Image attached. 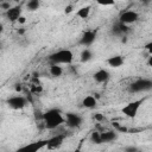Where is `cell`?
<instances>
[{"label": "cell", "instance_id": "ac0fdd59", "mask_svg": "<svg viewBox=\"0 0 152 152\" xmlns=\"http://www.w3.org/2000/svg\"><path fill=\"white\" fill-rule=\"evenodd\" d=\"M50 74L52 76H55V77H59L63 74V69L58 64H51V66H50Z\"/></svg>", "mask_w": 152, "mask_h": 152}, {"label": "cell", "instance_id": "5b68a950", "mask_svg": "<svg viewBox=\"0 0 152 152\" xmlns=\"http://www.w3.org/2000/svg\"><path fill=\"white\" fill-rule=\"evenodd\" d=\"M46 146V140H38L19 147L15 152H38Z\"/></svg>", "mask_w": 152, "mask_h": 152}, {"label": "cell", "instance_id": "9a60e30c", "mask_svg": "<svg viewBox=\"0 0 152 152\" xmlns=\"http://www.w3.org/2000/svg\"><path fill=\"white\" fill-rule=\"evenodd\" d=\"M116 138H118V134L115 131L101 132V141L102 142H110V141H114Z\"/></svg>", "mask_w": 152, "mask_h": 152}, {"label": "cell", "instance_id": "d4e9b609", "mask_svg": "<svg viewBox=\"0 0 152 152\" xmlns=\"http://www.w3.org/2000/svg\"><path fill=\"white\" fill-rule=\"evenodd\" d=\"M124 151H125V152H137L138 148H137L135 146H126Z\"/></svg>", "mask_w": 152, "mask_h": 152}, {"label": "cell", "instance_id": "7402d4cb", "mask_svg": "<svg viewBox=\"0 0 152 152\" xmlns=\"http://www.w3.org/2000/svg\"><path fill=\"white\" fill-rule=\"evenodd\" d=\"M97 4L101 5V6H113V5H114V1H113V0H104V1L99 0Z\"/></svg>", "mask_w": 152, "mask_h": 152}, {"label": "cell", "instance_id": "9c48e42d", "mask_svg": "<svg viewBox=\"0 0 152 152\" xmlns=\"http://www.w3.org/2000/svg\"><path fill=\"white\" fill-rule=\"evenodd\" d=\"M65 122H66V126L68 127L76 128V127H80L81 126L82 118L78 114H75V113H66L65 114Z\"/></svg>", "mask_w": 152, "mask_h": 152}, {"label": "cell", "instance_id": "f1b7e54d", "mask_svg": "<svg viewBox=\"0 0 152 152\" xmlns=\"http://www.w3.org/2000/svg\"><path fill=\"white\" fill-rule=\"evenodd\" d=\"M24 32H25V31H24L23 28H21V30H18V33H19V34H24Z\"/></svg>", "mask_w": 152, "mask_h": 152}, {"label": "cell", "instance_id": "7a4b0ae2", "mask_svg": "<svg viewBox=\"0 0 152 152\" xmlns=\"http://www.w3.org/2000/svg\"><path fill=\"white\" fill-rule=\"evenodd\" d=\"M74 59V55L70 50L68 49H63V50H58L53 53H51L49 56V61L51 62V64H70Z\"/></svg>", "mask_w": 152, "mask_h": 152}, {"label": "cell", "instance_id": "8fae6325", "mask_svg": "<svg viewBox=\"0 0 152 152\" xmlns=\"http://www.w3.org/2000/svg\"><path fill=\"white\" fill-rule=\"evenodd\" d=\"M20 17H21V7L20 6H13L6 11V18L10 21H18V19Z\"/></svg>", "mask_w": 152, "mask_h": 152}, {"label": "cell", "instance_id": "603a6c76", "mask_svg": "<svg viewBox=\"0 0 152 152\" xmlns=\"http://www.w3.org/2000/svg\"><path fill=\"white\" fill-rule=\"evenodd\" d=\"M94 119H95L96 121H103V120H104V116H103L101 113H95V114H94Z\"/></svg>", "mask_w": 152, "mask_h": 152}, {"label": "cell", "instance_id": "e0dca14e", "mask_svg": "<svg viewBox=\"0 0 152 152\" xmlns=\"http://www.w3.org/2000/svg\"><path fill=\"white\" fill-rule=\"evenodd\" d=\"M90 14V6H86V7H81L77 12H76V15L80 17L81 19H87Z\"/></svg>", "mask_w": 152, "mask_h": 152}, {"label": "cell", "instance_id": "4dcf8cb0", "mask_svg": "<svg viewBox=\"0 0 152 152\" xmlns=\"http://www.w3.org/2000/svg\"><path fill=\"white\" fill-rule=\"evenodd\" d=\"M1 46H2V44H1V42H0V49H1Z\"/></svg>", "mask_w": 152, "mask_h": 152}, {"label": "cell", "instance_id": "f546056e", "mask_svg": "<svg viewBox=\"0 0 152 152\" xmlns=\"http://www.w3.org/2000/svg\"><path fill=\"white\" fill-rule=\"evenodd\" d=\"M2 30H4V26H2V24H1V23H0V33H1V32H2Z\"/></svg>", "mask_w": 152, "mask_h": 152}, {"label": "cell", "instance_id": "2e32d148", "mask_svg": "<svg viewBox=\"0 0 152 152\" xmlns=\"http://www.w3.org/2000/svg\"><path fill=\"white\" fill-rule=\"evenodd\" d=\"M128 28H129V27H128L127 25H125V24L118 21V24H115V25L113 26L112 32H113L114 34H116V36H122L124 33L128 32Z\"/></svg>", "mask_w": 152, "mask_h": 152}, {"label": "cell", "instance_id": "ba28073f", "mask_svg": "<svg viewBox=\"0 0 152 152\" xmlns=\"http://www.w3.org/2000/svg\"><path fill=\"white\" fill-rule=\"evenodd\" d=\"M96 39V31H93V30H88L86 32H83L82 37L80 38V44L83 45V46H90Z\"/></svg>", "mask_w": 152, "mask_h": 152}, {"label": "cell", "instance_id": "cb8c5ba5", "mask_svg": "<svg viewBox=\"0 0 152 152\" xmlns=\"http://www.w3.org/2000/svg\"><path fill=\"white\" fill-rule=\"evenodd\" d=\"M11 7H12V6H11L10 2H1V4H0V8H2V10H6V11H7V10H10Z\"/></svg>", "mask_w": 152, "mask_h": 152}, {"label": "cell", "instance_id": "30bf717a", "mask_svg": "<svg viewBox=\"0 0 152 152\" xmlns=\"http://www.w3.org/2000/svg\"><path fill=\"white\" fill-rule=\"evenodd\" d=\"M64 138H65L64 134H57V135H53V137H51L50 139L46 140V146H45V147H48L49 150L58 148V147L63 144Z\"/></svg>", "mask_w": 152, "mask_h": 152}, {"label": "cell", "instance_id": "277c9868", "mask_svg": "<svg viewBox=\"0 0 152 152\" xmlns=\"http://www.w3.org/2000/svg\"><path fill=\"white\" fill-rule=\"evenodd\" d=\"M129 91L131 93H140V91H148L152 89V81L147 78H141L137 80L129 86Z\"/></svg>", "mask_w": 152, "mask_h": 152}, {"label": "cell", "instance_id": "5bb4252c", "mask_svg": "<svg viewBox=\"0 0 152 152\" xmlns=\"http://www.w3.org/2000/svg\"><path fill=\"white\" fill-rule=\"evenodd\" d=\"M96 104H97V100H96L95 96H93V95H88V96H86V97L82 100V106H83L84 108L93 109V108L96 107Z\"/></svg>", "mask_w": 152, "mask_h": 152}, {"label": "cell", "instance_id": "52a82bcc", "mask_svg": "<svg viewBox=\"0 0 152 152\" xmlns=\"http://www.w3.org/2000/svg\"><path fill=\"white\" fill-rule=\"evenodd\" d=\"M7 104L12 109H23L27 104V100L21 95L11 96L10 99H7Z\"/></svg>", "mask_w": 152, "mask_h": 152}, {"label": "cell", "instance_id": "83f0119b", "mask_svg": "<svg viewBox=\"0 0 152 152\" xmlns=\"http://www.w3.org/2000/svg\"><path fill=\"white\" fill-rule=\"evenodd\" d=\"M18 21H19V23H20V24H24V23H25V21H26V20H25V18H24V17H23V15H21V17H20V18H19V19H18Z\"/></svg>", "mask_w": 152, "mask_h": 152}, {"label": "cell", "instance_id": "d6986e66", "mask_svg": "<svg viewBox=\"0 0 152 152\" xmlns=\"http://www.w3.org/2000/svg\"><path fill=\"white\" fill-rule=\"evenodd\" d=\"M93 57V53L89 49H84L82 52H81V62L86 63V62H89Z\"/></svg>", "mask_w": 152, "mask_h": 152}, {"label": "cell", "instance_id": "484cf974", "mask_svg": "<svg viewBox=\"0 0 152 152\" xmlns=\"http://www.w3.org/2000/svg\"><path fill=\"white\" fill-rule=\"evenodd\" d=\"M72 10H74V6H72V5H68V6L65 7L64 12H65L66 14H69V13H71V12H72Z\"/></svg>", "mask_w": 152, "mask_h": 152}, {"label": "cell", "instance_id": "44dd1931", "mask_svg": "<svg viewBox=\"0 0 152 152\" xmlns=\"http://www.w3.org/2000/svg\"><path fill=\"white\" fill-rule=\"evenodd\" d=\"M39 6H40V2H39L38 0H30V1L26 4L27 10H30V11H36V10L39 8Z\"/></svg>", "mask_w": 152, "mask_h": 152}, {"label": "cell", "instance_id": "8992f818", "mask_svg": "<svg viewBox=\"0 0 152 152\" xmlns=\"http://www.w3.org/2000/svg\"><path fill=\"white\" fill-rule=\"evenodd\" d=\"M139 19V14L135 12V11H124L120 13V17H119V21L125 24V25H129V24H133L135 23L137 20Z\"/></svg>", "mask_w": 152, "mask_h": 152}, {"label": "cell", "instance_id": "ffe728a7", "mask_svg": "<svg viewBox=\"0 0 152 152\" xmlns=\"http://www.w3.org/2000/svg\"><path fill=\"white\" fill-rule=\"evenodd\" d=\"M90 141L94 142V144H102V141H101V132L94 131L90 134Z\"/></svg>", "mask_w": 152, "mask_h": 152}, {"label": "cell", "instance_id": "4316f807", "mask_svg": "<svg viewBox=\"0 0 152 152\" xmlns=\"http://www.w3.org/2000/svg\"><path fill=\"white\" fill-rule=\"evenodd\" d=\"M145 49L148 51V53L151 55L152 53V42H150V43H147L146 45H145Z\"/></svg>", "mask_w": 152, "mask_h": 152}, {"label": "cell", "instance_id": "4fadbf2b", "mask_svg": "<svg viewBox=\"0 0 152 152\" xmlns=\"http://www.w3.org/2000/svg\"><path fill=\"white\" fill-rule=\"evenodd\" d=\"M107 63L109 66L112 68H120L122 64H124V57L120 56V55H115V56H112L107 59Z\"/></svg>", "mask_w": 152, "mask_h": 152}, {"label": "cell", "instance_id": "6da1fadb", "mask_svg": "<svg viewBox=\"0 0 152 152\" xmlns=\"http://www.w3.org/2000/svg\"><path fill=\"white\" fill-rule=\"evenodd\" d=\"M43 120L45 122V127L49 129H55L65 121L61 109H57V108H52L45 112L43 114Z\"/></svg>", "mask_w": 152, "mask_h": 152}, {"label": "cell", "instance_id": "7c38bea8", "mask_svg": "<svg viewBox=\"0 0 152 152\" xmlns=\"http://www.w3.org/2000/svg\"><path fill=\"white\" fill-rule=\"evenodd\" d=\"M94 80L97 83H106L109 80V72L104 69H100L94 74Z\"/></svg>", "mask_w": 152, "mask_h": 152}, {"label": "cell", "instance_id": "3957f363", "mask_svg": "<svg viewBox=\"0 0 152 152\" xmlns=\"http://www.w3.org/2000/svg\"><path fill=\"white\" fill-rule=\"evenodd\" d=\"M144 102V99H139V100H135V101H132V102H128L126 106L122 107L121 112L124 115H126L127 118H135L138 112H139V108L141 106V103Z\"/></svg>", "mask_w": 152, "mask_h": 152}]
</instances>
